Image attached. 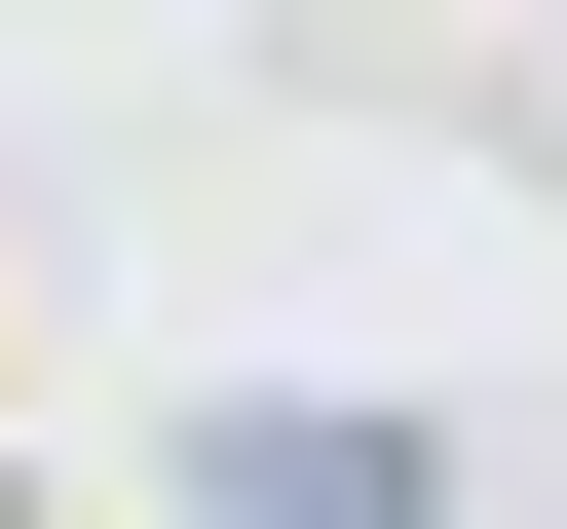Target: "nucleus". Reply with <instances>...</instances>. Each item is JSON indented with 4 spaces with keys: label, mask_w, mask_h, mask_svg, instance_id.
I'll list each match as a JSON object with an SVG mask.
<instances>
[{
    "label": "nucleus",
    "mask_w": 567,
    "mask_h": 529,
    "mask_svg": "<svg viewBox=\"0 0 567 529\" xmlns=\"http://www.w3.org/2000/svg\"><path fill=\"white\" fill-rule=\"evenodd\" d=\"M189 529H454L416 416H189Z\"/></svg>",
    "instance_id": "obj_1"
}]
</instances>
